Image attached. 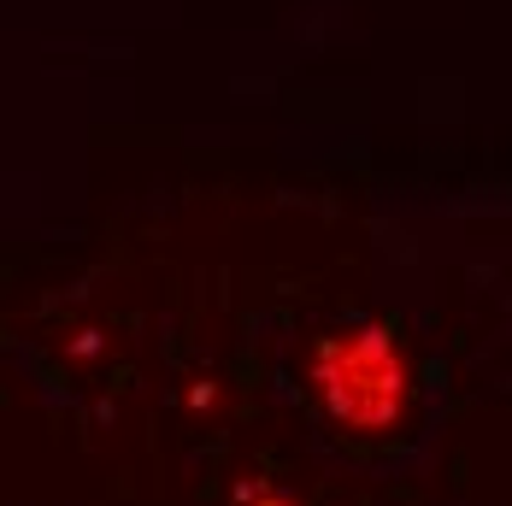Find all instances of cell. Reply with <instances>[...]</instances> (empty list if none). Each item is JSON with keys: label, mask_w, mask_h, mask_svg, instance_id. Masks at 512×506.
Returning a JSON list of instances; mask_svg holds the SVG:
<instances>
[{"label": "cell", "mask_w": 512, "mask_h": 506, "mask_svg": "<svg viewBox=\"0 0 512 506\" xmlns=\"http://www.w3.org/2000/svg\"><path fill=\"white\" fill-rule=\"evenodd\" d=\"M318 389L348 430H389L407 406V365L389 330L371 324L354 336H330L318 348Z\"/></svg>", "instance_id": "1"}]
</instances>
